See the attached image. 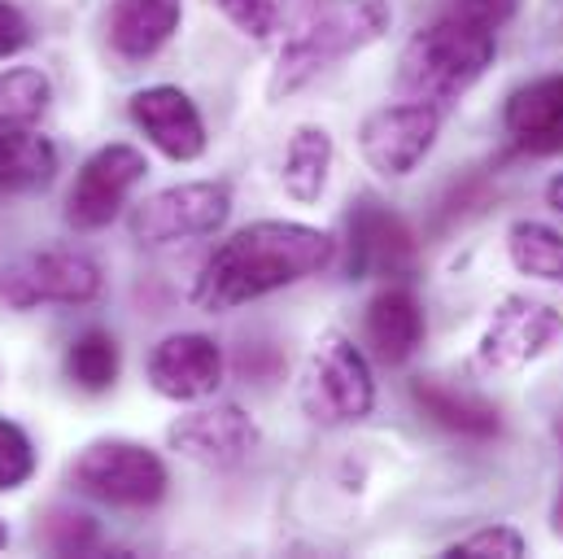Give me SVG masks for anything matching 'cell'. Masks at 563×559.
I'll return each instance as SVG.
<instances>
[{
  "instance_id": "obj_1",
  "label": "cell",
  "mask_w": 563,
  "mask_h": 559,
  "mask_svg": "<svg viewBox=\"0 0 563 559\" xmlns=\"http://www.w3.org/2000/svg\"><path fill=\"white\" fill-rule=\"evenodd\" d=\"M336 259V241L310 223H284L263 219L228 237L197 272L192 302L210 315L236 310L245 302H258L276 288H288L297 280L319 276Z\"/></svg>"
},
{
  "instance_id": "obj_2",
  "label": "cell",
  "mask_w": 563,
  "mask_h": 559,
  "mask_svg": "<svg viewBox=\"0 0 563 559\" xmlns=\"http://www.w3.org/2000/svg\"><path fill=\"white\" fill-rule=\"evenodd\" d=\"M389 26H394L389 0H297L267 79V97L284 101L301 92L328 66L372 48Z\"/></svg>"
},
{
  "instance_id": "obj_3",
  "label": "cell",
  "mask_w": 563,
  "mask_h": 559,
  "mask_svg": "<svg viewBox=\"0 0 563 559\" xmlns=\"http://www.w3.org/2000/svg\"><path fill=\"white\" fill-rule=\"evenodd\" d=\"M494 35L498 31H489V26H481L463 13L437 18L432 26H423L420 35H411V44L402 48L398 92L407 101H428L437 110H450L494 66V53H498Z\"/></svg>"
},
{
  "instance_id": "obj_4",
  "label": "cell",
  "mask_w": 563,
  "mask_h": 559,
  "mask_svg": "<svg viewBox=\"0 0 563 559\" xmlns=\"http://www.w3.org/2000/svg\"><path fill=\"white\" fill-rule=\"evenodd\" d=\"M70 485L97 503L144 512V507L166 498L170 476H166V463L148 446L123 441V437H101L75 454Z\"/></svg>"
},
{
  "instance_id": "obj_5",
  "label": "cell",
  "mask_w": 563,
  "mask_h": 559,
  "mask_svg": "<svg viewBox=\"0 0 563 559\" xmlns=\"http://www.w3.org/2000/svg\"><path fill=\"white\" fill-rule=\"evenodd\" d=\"M297 398H301V412L314 424H354V419L372 416L376 381H372L363 350L341 332L319 337Z\"/></svg>"
},
{
  "instance_id": "obj_6",
  "label": "cell",
  "mask_w": 563,
  "mask_h": 559,
  "mask_svg": "<svg viewBox=\"0 0 563 559\" xmlns=\"http://www.w3.org/2000/svg\"><path fill=\"white\" fill-rule=\"evenodd\" d=\"M106 288L101 267L88 254L44 250L0 267V306L35 310V306H88Z\"/></svg>"
},
{
  "instance_id": "obj_7",
  "label": "cell",
  "mask_w": 563,
  "mask_h": 559,
  "mask_svg": "<svg viewBox=\"0 0 563 559\" xmlns=\"http://www.w3.org/2000/svg\"><path fill=\"white\" fill-rule=\"evenodd\" d=\"M232 215V193L223 184L197 179V184H175L153 197H144L132 210V237L141 245H175L192 237H214Z\"/></svg>"
},
{
  "instance_id": "obj_8",
  "label": "cell",
  "mask_w": 563,
  "mask_h": 559,
  "mask_svg": "<svg viewBox=\"0 0 563 559\" xmlns=\"http://www.w3.org/2000/svg\"><path fill=\"white\" fill-rule=\"evenodd\" d=\"M144 171H148V162H144V153L136 144H106V149H97L79 166V175H75V184L66 193V223L75 232L106 228L123 210L132 188L144 179Z\"/></svg>"
},
{
  "instance_id": "obj_9",
  "label": "cell",
  "mask_w": 563,
  "mask_h": 559,
  "mask_svg": "<svg viewBox=\"0 0 563 559\" xmlns=\"http://www.w3.org/2000/svg\"><path fill=\"white\" fill-rule=\"evenodd\" d=\"M445 110L428 106V101H398V106H380L376 114L363 119L358 128V149L367 157L372 171L380 175H411L423 157L432 153L437 132H441Z\"/></svg>"
},
{
  "instance_id": "obj_10",
  "label": "cell",
  "mask_w": 563,
  "mask_h": 559,
  "mask_svg": "<svg viewBox=\"0 0 563 559\" xmlns=\"http://www.w3.org/2000/svg\"><path fill=\"white\" fill-rule=\"evenodd\" d=\"M563 337V315L533 297H507L494 306L489 328L481 337L476 363L485 372H516L533 359H542Z\"/></svg>"
},
{
  "instance_id": "obj_11",
  "label": "cell",
  "mask_w": 563,
  "mask_h": 559,
  "mask_svg": "<svg viewBox=\"0 0 563 559\" xmlns=\"http://www.w3.org/2000/svg\"><path fill=\"white\" fill-rule=\"evenodd\" d=\"M345 232H350V263H345L350 280H407L420 263L411 228L389 206H380L376 197H363L350 210Z\"/></svg>"
},
{
  "instance_id": "obj_12",
  "label": "cell",
  "mask_w": 563,
  "mask_h": 559,
  "mask_svg": "<svg viewBox=\"0 0 563 559\" xmlns=\"http://www.w3.org/2000/svg\"><path fill=\"white\" fill-rule=\"evenodd\" d=\"M148 385L170 403H201L223 385V350L206 332H170L148 350Z\"/></svg>"
},
{
  "instance_id": "obj_13",
  "label": "cell",
  "mask_w": 563,
  "mask_h": 559,
  "mask_svg": "<svg viewBox=\"0 0 563 559\" xmlns=\"http://www.w3.org/2000/svg\"><path fill=\"white\" fill-rule=\"evenodd\" d=\"M166 437L179 454H188L197 463H210V468H232V463H241L258 450V424L236 403L188 412V416L170 424Z\"/></svg>"
},
{
  "instance_id": "obj_14",
  "label": "cell",
  "mask_w": 563,
  "mask_h": 559,
  "mask_svg": "<svg viewBox=\"0 0 563 559\" xmlns=\"http://www.w3.org/2000/svg\"><path fill=\"white\" fill-rule=\"evenodd\" d=\"M132 123L153 140V149H162L170 162H197L206 153V123L197 114V106L188 101V92L157 84L141 88L132 97Z\"/></svg>"
},
{
  "instance_id": "obj_15",
  "label": "cell",
  "mask_w": 563,
  "mask_h": 559,
  "mask_svg": "<svg viewBox=\"0 0 563 559\" xmlns=\"http://www.w3.org/2000/svg\"><path fill=\"white\" fill-rule=\"evenodd\" d=\"M503 123L525 153H538V157L563 153V75L516 88Z\"/></svg>"
},
{
  "instance_id": "obj_16",
  "label": "cell",
  "mask_w": 563,
  "mask_h": 559,
  "mask_svg": "<svg viewBox=\"0 0 563 559\" xmlns=\"http://www.w3.org/2000/svg\"><path fill=\"white\" fill-rule=\"evenodd\" d=\"M367 341L385 363H407L420 350L423 306L402 280H389L367 302Z\"/></svg>"
},
{
  "instance_id": "obj_17",
  "label": "cell",
  "mask_w": 563,
  "mask_h": 559,
  "mask_svg": "<svg viewBox=\"0 0 563 559\" xmlns=\"http://www.w3.org/2000/svg\"><path fill=\"white\" fill-rule=\"evenodd\" d=\"M184 0H114L110 4V44L119 57L144 62L179 31Z\"/></svg>"
},
{
  "instance_id": "obj_18",
  "label": "cell",
  "mask_w": 563,
  "mask_h": 559,
  "mask_svg": "<svg viewBox=\"0 0 563 559\" xmlns=\"http://www.w3.org/2000/svg\"><path fill=\"white\" fill-rule=\"evenodd\" d=\"M411 398H416V407H420L432 424H441L445 432L467 437V441H489V437H498V428H503L498 407H489L485 398H476V394H467V390H454V385H445V381H437V376L411 381Z\"/></svg>"
},
{
  "instance_id": "obj_19",
  "label": "cell",
  "mask_w": 563,
  "mask_h": 559,
  "mask_svg": "<svg viewBox=\"0 0 563 559\" xmlns=\"http://www.w3.org/2000/svg\"><path fill=\"white\" fill-rule=\"evenodd\" d=\"M328 175H332V136L323 128H314V123L297 128L292 140H288V149H284V193L292 201L310 206V201L323 197Z\"/></svg>"
},
{
  "instance_id": "obj_20",
  "label": "cell",
  "mask_w": 563,
  "mask_h": 559,
  "mask_svg": "<svg viewBox=\"0 0 563 559\" xmlns=\"http://www.w3.org/2000/svg\"><path fill=\"white\" fill-rule=\"evenodd\" d=\"M57 175V149L31 128L0 132V193H35Z\"/></svg>"
},
{
  "instance_id": "obj_21",
  "label": "cell",
  "mask_w": 563,
  "mask_h": 559,
  "mask_svg": "<svg viewBox=\"0 0 563 559\" xmlns=\"http://www.w3.org/2000/svg\"><path fill=\"white\" fill-rule=\"evenodd\" d=\"M119 368H123V354H119L114 332H106V328L79 332L66 350V376L84 394H106L119 381Z\"/></svg>"
},
{
  "instance_id": "obj_22",
  "label": "cell",
  "mask_w": 563,
  "mask_h": 559,
  "mask_svg": "<svg viewBox=\"0 0 563 559\" xmlns=\"http://www.w3.org/2000/svg\"><path fill=\"white\" fill-rule=\"evenodd\" d=\"M53 101V84L35 66H18L0 75V132L35 128Z\"/></svg>"
},
{
  "instance_id": "obj_23",
  "label": "cell",
  "mask_w": 563,
  "mask_h": 559,
  "mask_svg": "<svg viewBox=\"0 0 563 559\" xmlns=\"http://www.w3.org/2000/svg\"><path fill=\"white\" fill-rule=\"evenodd\" d=\"M507 254L516 263V272L533 280H555L563 284V237L547 223H529L520 219L511 232H507Z\"/></svg>"
},
{
  "instance_id": "obj_24",
  "label": "cell",
  "mask_w": 563,
  "mask_h": 559,
  "mask_svg": "<svg viewBox=\"0 0 563 559\" xmlns=\"http://www.w3.org/2000/svg\"><path fill=\"white\" fill-rule=\"evenodd\" d=\"M40 542L53 551V556H88L101 547V529L88 512H75V507H53L44 512L40 520Z\"/></svg>"
},
{
  "instance_id": "obj_25",
  "label": "cell",
  "mask_w": 563,
  "mask_h": 559,
  "mask_svg": "<svg viewBox=\"0 0 563 559\" xmlns=\"http://www.w3.org/2000/svg\"><path fill=\"white\" fill-rule=\"evenodd\" d=\"M210 4L250 40H272L288 9V0H210Z\"/></svg>"
},
{
  "instance_id": "obj_26",
  "label": "cell",
  "mask_w": 563,
  "mask_h": 559,
  "mask_svg": "<svg viewBox=\"0 0 563 559\" xmlns=\"http://www.w3.org/2000/svg\"><path fill=\"white\" fill-rule=\"evenodd\" d=\"M31 472H35V446H31V437L13 419L0 416V490L26 485Z\"/></svg>"
},
{
  "instance_id": "obj_27",
  "label": "cell",
  "mask_w": 563,
  "mask_h": 559,
  "mask_svg": "<svg viewBox=\"0 0 563 559\" xmlns=\"http://www.w3.org/2000/svg\"><path fill=\"white\" fill-rule=\"evenodd\" d=\"M525 551H529V542H525L516 529L494 525V529H481V534L454 542L445 556L450 559H520Z\"/></svg>"
},
{
  "instance_id": "obj_28",
  "label": "cell",
  "mask_w": 563,
  "mask_h": 559,
  "mask_svg": "<svg viewBox=\"0 0 563 559\" xmlns=\"http://www.w3.org/2000/svg\"><path fill=\"white\" fill-rule=\"evenodd\" d=\"M454 13H463V18H472V22L489 26V31H498V26H507L520 13V0H454Z\"/></svg>"
},
{
  "instance_id": "obj_29",
  "label": "cell",
  "mask_w": 563,
  "mask_h": 559,
  "mask_svg": "<svg viewBox=\"0 0 563 559\" xmlns=\"http://www.w3.org/2000/svg\"><path fill=\"white\" fill-rule=\"evenodd\" d=\"M26 44H31V22L22 18L18 4L0 0V62L13 57V53H22Z\"/></svg>"
},
{
  "instance_id": "obj_30",
  "label": "cell",
  "mask_w": 563,
  "mask_h": 559,
  "mask_svg": "<svg viewBox=\"0 0 563 559\" xmlns=\"http://www.w3.org/2000/svg\"><path fill=\"white\" fill-rule=\"evenodd\" d=\"M547 201H551V206H555V210L563 215V171L555 175V179H551V184H547Z\"/></svg>"
},
{
  "instance_id": "obj_31",
  "label": "cell",
  "mask_w": 563,
  "mask_h": 559,
  "mask_svg": "<svg viewBox=\"0 0 563 559\" xmlns=\"http://www.w3.org/2000/svg\"><path fill=\"white\" fill-rule=\"evenodd\" d=\"M555 534L563 538V490H560V498H555Z\"/></svg>"
},
{
  "instance_id": "obj_32",
  "label": "cell",
  "mask_w": 563,
  "mask_h": 559,
  "mask_svg": "<svg viewBox=\"0 0 563 559\" xmlns=\"http://www.w3.org/2000/svg\"><path fill=\"white\" fill-rule=\"evenodd\" d=\"M9 547V529H4V520H0V551Z\"/></svg>"
},
{
  "instance_id": "obj_33",
  "label": "cell",
  "mask_w": 563,
  "mask_h": 559,
  "mask_svg": "<svg viewBox=\"0 0 563 559\" xmlns=\"http://www.w3.org/2000/svg\"><path fill=\"white\" fill-rule=\"evenodd\" d=\"M555 437H560V446H563V416L555 419Z\"/></svg>"
}]
</instances>
